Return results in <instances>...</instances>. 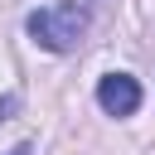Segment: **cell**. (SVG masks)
<instances>
[{
	"instance_id": "cell-2",
	"label": "cell",
	"mask_w": 155,
	"mask_h": 155,
	"mask_svg": "<svg viewBox=\"0 0 155 155\" xmlns=\"http://www.w3.org/2000/svg\"><path fill=\"white\" fill-rule=\"evenodd\" d=\"M97 107H102L107 116H131V111L140 107V82H136L131 73H107V78L97 82Z\"/></svg>"
},
{
	"instance_id": "cell-3",
	"label": "cell",
	"mask_w": 155,
	"mask_h": 155,
	"mask_svg": "<svg viewBox=\"0 0 155 155\" xmlns=\"http://www.w3.org/2000/svg\"><path fill=\"white\" fill-rule=\"evenodd\" d=\"M15 107H19V97H5V102H0V121H5V116H10Z\"/></svg>"
},
{
	"instance_id": "cell-1",
	"label": "cell",
	"mask_w": 155,
	"mask_h": 155,
	"mask_svg": "<svg viewBox=\"0 0 155 155\" xmlns=\"http://www.w3.org/2000/svg\"><path fill=\"white\" fill-rule=\"evenodd\" d=\"M87 19H92L87 5H78V0H58V5L34 10V15L24 19V29H29V39H34L39 48H48V53H68V48L82 44Z\"/></svg>"
},
{
	"instance_id": "cell-4",
	"label": "cell",
	"mask_w": 155,
	"mask_h": 155,
	"mask_svg": "<svg viewBox=\"0 0 155 155\" xmlns=\"http://www.w3.org/2000/svg\"><path fill=\"white\" fill-rule=\"evenodd\" d=\"M10 155H29V145H15V150H10Z\"/></svg>"
}]
</instances>
